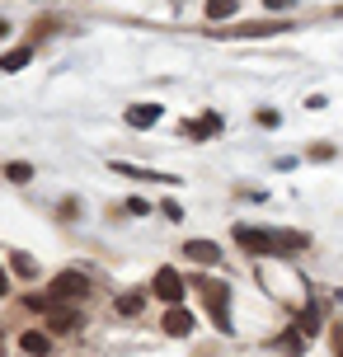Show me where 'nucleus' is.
<instances>
[{
	"label": "nucleus",
	"mask_w": 343,
	"mask_h": 357,
	"mask_svg": "<svg viewBox=\"0 0 343 357\" xmlns=\"http://www.w3.org/2000/svg\"><path fill=\"white\" fill-rule=\"evenodd\" d=\"M235 240H240L250 254H259V259L306 250V235H291V231H254V226H240V231H235Z\"/></svg>",
	"instance_id": "f257e3e1"
},
{
	"label": "nucleus",
	"mask_w": 343,
	"mask_h": 357,
	"mask_svg": "<svg viewBox=\"0 0 343 357\" xmlns=\"http://www.w3.org/2000/svg\"><path fill=\"white\" fill-rule=\"evenodd\" d=\"M198 291H202V301H207V310H212V320H217V329L221 334H235L231 329V291H226V282H198Z\"/></svg>",
	"instance_id": "f03ea898"
},
{
	"label": "nucleus",
	"mask_w": 343,
	"mask_h": 357,
	"mask_svg": "<svg viewBox=\"0 0 343 357\" xmlns=\"http://www.w3.org/2000/svg\"><path fill=\"white\" fill-rule=\"evenodd\" d=\"M52 334H75L80 329V315H66V310H52V320H47Z\"/></svg>",
	"instance_id": "1a4fd4ad"
},
{
	"label": "nucleus",
	"mask_w": 343,
	"mask_h": 357,
	"mask_svg": "<svg viewBox=\"0 0 343 357\" xmlns=\"http://www.w3.org/2000/svg\"><path fill=\"white\" fill-rule=\"evenodd\" d=\"M183 259L212 268V264H221V245H212V240H188V245H183Z\"/></svg>",
	"instance_id": "39448f33"
},
{
	"label": "nucleus",
	"mask_w": 343,
	"mask_h": 357,
	"mask_svg": "<svg viewBox=\"0 0 343 357\" xmlns=\"http://www.w3.org/2000/svg\"><path fill=\"white\" fill-rule=\"evenodd\" d=\"M33 61V47H19V52H5L0 56V71H24Z\"/></svg>",
	"instance_id": "9d476101"
},
{
	"label": "nucleus",
	"mask_w": 343,
	"mask_h": 357,
	"mask_svg": "<svg viewBox=\"0 0 343 357\" xmlns=\"http://www.w3.org/2000/svg\"><path fill=\"white\" fill-rule=\"evenodd\" d=\"M329 339H334V353L343 357V324H334V329H329Z\"/></svg>",
	"instance_id": "dca6fc26"
},
{
	"label": "nucleus",
	"mask_w": 343,
	"mask_h": 357,
	"mask_svg": "<svg viewBox=\"0 0 343 357\" xmlns=\"http://www.w3.org/2000/svg\"><path fill=\"white\" fill-rule=\"evenodd\" d=\"M142 305H146V291H127V296H118V305H113V310H118V315H137Z\"/></svg>",
	"instance_id": "9b49d317"
},
{
	"label": "nucleus",
	"mask_w": 343,
	"mask_h": 357,
	"mask_svg": "<svg viewBox=\"0 0 343 357\" xmlns=\"http://www.w3.org/2000/svg\"><path fill=\"white\" fill-rule=\"evenodd\" d=\"M5 287H10V282H5V268H0V296H5Z\"/></svg>",
	"instance_id": "a211bd4d"
},
{
	"label": "nucleus",
	"mask_w": 343,
	"mask_h": 357,
	"mask_svg": "<svg viewBox=\"0 0 343 357\" xmlns=\"http://www.w3.org/2000/svg\"><path fill=\"white\" fill-rule=\"evenodd\" d=\"M5 178H10V183H29V178H33V165H24V160L5 165Z\"/></svg>",
	"instance_id": "f8f14e48"
},
{
	"label": "nucleus",
	"mask_w": 343,
	"mask_h": 357,
	"mask_svg": "<svg viewBox=\"0 0 343 357\" xmlns=\"http://www.w3.org/2000/svg\"><path fill=\"white\" fill-rule=\"evenodd\" d=\"M5 33H10V24H5V19H0V38H5Z\"/></svg>",
	"instance_id": "6ab92c4d"
},
{
	"label": "nucleus",
	"mask_w": 343,
	"mask_h": 357,
	"mask_svg": "<svg viewBox=\"0 0 343 357\" xmlns=\"http://www.w3.org/2000/svg\"><path fill=\"white\" fill-rule=\"evenodd\" d=\"M15 273H24V278H33V273H38V264H33V259H24V254H15Z\"/></svg>",
	"instance_id": "2eb2a0df"
},
{
	"label": "nucleus",
	"mask_w": 343,
	"mask_h": 357,
	"mask_svg": "<svg viewBox=\"0 0 343 357\" xmlns=\"http://www.w3.org/2000/svg\"><path fill=\"white\" fill-rule=\"evenodd\" d=\"M0 357H5V348H0Z\"/></svg>",
	"instance_id": "aec40b11"
},
{
	"label": "nucleus",
	"mask_w": 343,
	"mask_h": 357,
	"mask_svg": "<svg viewBox=\"0 0 343 357\" xmlns=\"http://www.w3.org/2000/svg\"><path fill=\"white\" fill-rule=\"evenodd\" d=\"M165 334H174V339H188V334H193V310H179V305H174V310L165 315Z\"/></svg>",
	"instance_id": "423d86ee"
},
{
	"label": "nucleus",
	"mask_w": 343,
	"mask_h": 357,
	"mask_svg": "<svg viewBox=\"0 0 343 357\" xmlns=\"http://www.w3.org/2000/svg\"><path fill=\"white\" fill-rule=\"evenodd\" d=\"M268 5H273V10H287V5H291V0H268Z\"/></svg>",
	"instance_id": "f3484780"
},
{
	"label": "nucleus",
	"mask_w": 343,
	"mask_h": 357,
	"mask_svg": "<svg viewBox=\"0 0 343 357\" xmlns=\"http://www.w3.org/2000/svg\"><path fill=\"white\" fill-rule=\"evenodd\" d=\"M80 296H90V278L85 273H56L52 278V301H80Z\"/></svg>",
	"instance_id": "7ed1b4c3"
},
{
	"label": "nucleus",
	"mask_w": 343,
	"mask_h": 357,
	"mask_svg": "<svg viewBox=\"0 0 343 357\" xmlns=\"http://www.w3.org/2000/svg\"><path fill=\"white\" fill-rule=\"evenodd\" d=\"M151 291H155L160 301L179 305V301H183V278H179V268H155V282H151Z\"/></svg>",
	"instance_id": "20e7f679"
},
{
	"label": "nucleus",
	"mask_w": 343,
	"mask_h": 357,
	"mask_svg": "<svg viewBox=\"0 0 343 357\" xmlns=\"http://www.w3.org/2000/svg\"><path fill=\"white\" fill-rule=\"evenodd\" d=\"M235 5H240V0H207V19H226V15H235Z\"/></svg>",
	"instance_id": "ddd939ff"
},
{
	"label": "nucleus",
	"mask_w": 343,
	"mask_h": 357,
	"mask_svg": "<svg viewBox=\"0 0 343 357\" xmlns=\"http://www.w3.org/2000/svg\"><path fill=\"white\" fill-rule=\"evenodd\" d=\"M127 123H132V127H151V123H160V104H146V108H127Z\"/></svg>",
	"instance_id": "6e6552de"
},
{
	"label": "nucleus",
	"mask_w": 343,
	"mask_h": 357,
	"mask_svg": "<svg viewBox=\"0 0 343 357\" xmlns=\"http://www.w3.org/2000/svg\"><path fill=\"white\" fill-rule=\"evenodd\" d=\"M217 127H221V118H217V113H207V118H198V123H183L179 132H183V137H198V142H202V137H212Z\"/></svg>",
	"instance_id": "0eeeda50"
},
{
	"label": "nucleus",
	"mask_w": 343,
	"mask_h": 357,
	"mask_svg": "<svg viewBox=\"0 0 343 357\" xmlns=\"http://www.w3.org/2000/svg\"><path fill=\"white\" fill-rule=\"evenodd\" d=\"M24 353L43 357V353H47V334H33V329H29V334H24Z\"/></svg>",
	"instance_id": "4468645a"
}]
</instances>
